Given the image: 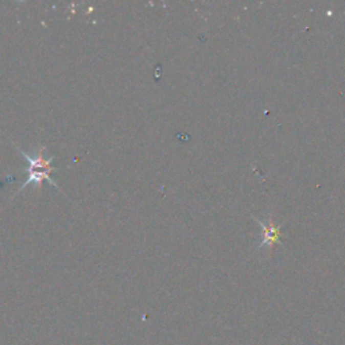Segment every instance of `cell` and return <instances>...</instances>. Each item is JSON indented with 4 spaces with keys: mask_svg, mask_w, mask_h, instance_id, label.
<instances>
[{
    "mask_svg": "<svg viewBox=\"0 0 345 345\" xmlns=\"http://www.w3.org/2000/svg\"><path fill=\"white\" fill-rule=\"evenodd\" d=\"M16 148H18L19 154L23 155V157L26 158V161L29 162V167H27V174H29V178H27L26 182H25L22 186L19 187V190L16 191V195H19L23 189H26L29 185H33L34 187L39 189L44 181H48L49 184L52 185V186L58 189L57 182H55V181L53 180L50 176H52L53 171H57V170H59L61 167H55V166L52 165L54 157H50V158H48V159L45 158V150H46V147L39 146L38 147V150L35 151V154H31V155L27 154L26 151L22 150V148H19V147H16Z\"/></svg>",
    "mask_w": 345,
    "mask_h": 345,
    "instance_id": "obj_1",
    "label": "cell"
},
{
    "mask_svg": "<svg viewBox=\"0 0 345 345\" xmlns=\"http://www.w3.org/2000/svg\"><path fill=\"white\" fill-rule=\"evenodd\" d=\"M255 220L257 221V224L262 227V243L257 247V250H261L265 246L272 247L275 246V244H279V246L285 247L281 243V227L282 225H275L274 220H272V217H268V223L265 224L263 221H261L256 217H253Z\"/></svg>",
    "mask_w": 345,
    "mask_h": 345,
    "instance_id": "obj_2",
    "label": "cell"
}]
</instances>
